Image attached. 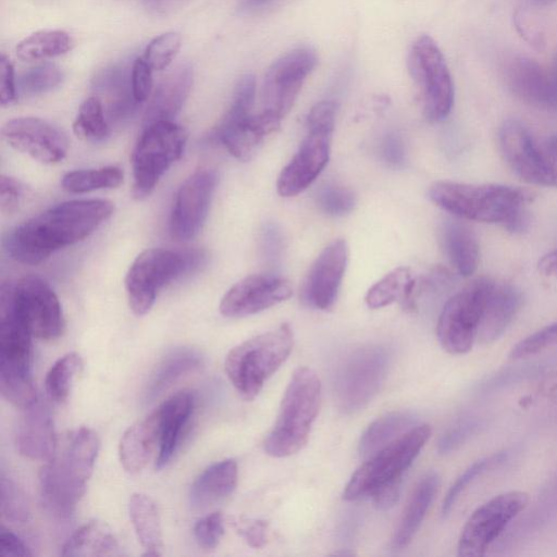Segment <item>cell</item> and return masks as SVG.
Instances as JSON below:
<instances>
[{
    "label": "cell",
    "mask_w": 557,
    "mask_h": 557,
    "mask_svg": "<svg viewBox=\"0 0 557 557\" xmlns=\"http://www.w3.org/2000/svg\"><path fill=\"white\" fill-rule=\"evenodd\" d=\"M113 211V203L104 199L59 203L9 231L4 250L16 262L38 264L54 251L88 237Z\"/></svg>",
    "instance_id": "6da1fadb"
},
{
    "label": "cell",
    "mask_w": 557,
    "mask_h": 557,
    "mask_svg": "<svg viewBox=\"0 0 557 557\" xmlns=\"http://www.w3.org/2000/svg\"><path fill=\"white\" fill-rule=\"evenodd\" d=\"M429 196L435 205L457 218L498 223L512 233L524 231L529 224L525 203L530 197L520 188L440 181L430 187Z\"/></svg>",
    "instance_id": "7a4b0ae2"
},
{
    "label": "cell",
    "mask_w": 557,
    "mask_h": 557,
    "mask_svg": "<svg viewBox=\"0 0 557 557\" xmlns=\"http://www.w3.org/2000/svg\"><path fill=\"white\" fill-rule=\"evenodd\" d=\"M100 442L88 428L72 431L61 449L39 472V486L47 509L59 518L70 517L86 491Z\"/></svg>",
    "instance_id": "3957f363"
},
{
    "label": "cell",
    "mask_w": 557,
    "mask_h": 557,
    "mask_svg": "<svg viewBox=\"0 0 557 557\" xmlns=\"http://www.w3.org/2000/svg\"><path fill=\"white\" fill-rule=\"evenodd\" d=\"M321 403V382L308 368L295 370L284 393L276 421L264 441L268 455L296 454L308 442Z\"/></svg>",
    "instance_id": "277c9868"
},
{
    "label": "cell",
    "mask_w": 557,
    "mask_h": 557,
    "mask_svg": "<svg viewBox=\"0 0 557 557\" xmlns=\"http://www.w3.org/2000/svg\"><path fill=\"white\" fill-rule=\"evenodd\" d=\"M294 344L293 331L287 324L253 336L230 350L225 372L247 400L253 399L265 381L288 358Z\"/></svg>",
    "instance_id": "5b68a950"
},
{
    "label": "cell",
    "mask_w": 557,
    "mask_h": 557,
    "mask_svg": "<svg viewBox=\"0 0 557 557\" xmlns=\"http://www.w3.org/2000/svg\"><path fill=\"white\" fill-rule=\"evenodd\" d=\"M203 262L205 253L197 249L174 251L152 248L143 251L133 261L125 276L132 311L136 315L148 313L162 287L197 270Z\"/></svg>",
    "instance_id": "8992f818"
},
{
    "label": "cell",
    "mask_w": 557,
    "mask_h": 557,
    "mask_svg": "<svg viewBox=\"0 0 557 557\" xmlns=\"http://www.w3.org/2000/svg\"><path fill=\"white\" fill-rule=\"evenodd\" d=\"M32 334L1 294L0 391L15 407L24 409L36 399L32 377Z\"/></svg>",
    "instance_id": "52a82bcc"
},
{
    "label": "cell",
    "mask_w": 557,
    "mask_h": 557,
    "mask_svg": "<svg viewBox=\"0 0 557 557\" xmlns=\"http://www.w3.org/2000/svg\"><path fill=\"white\" fill-rule=\"evenodd\" d=\"M428 424H419L391 442L361 465L345 486L343 497L356 500L369 497L382 486L403 480V474L431 436Z\"/></svg>",
    "instance_id": "ba28073f"
},
{
    "label": "cell",
    "mask_w": 557,
    "mask_h": 557,
    "mask_svg": "<svg viewBox=\"0 0 557 557\" xmlns=\"http://www.w3.org/2000/svg\"><path fill=\"white\" fill-rule=\"evenodd\" d=\"M186 141L187 132L173 121L145 125L132 153L134 198L144 199L153 191L162 175L182 157Z\"/></svg>",
    "instance_id": "9c48e42d"
},
{
    "label": "cell",
    "mask_w": 557,
    "mask_h": 557,
    "mask_svg": "<svg viewBox=\"0 0 557 557\" xmlns=\"http://www.w3.org/2000/svg\"><path fill=\"white\" fill-rule=\"evenodd\" d=\"M335 116L334 110L326 106L310 109L306 136L277 177L276 189L281 196L293 197L302 193L323 171L330 159Z\"/></svg>",
    "instance_id": "30bf717a"
},
{
    "label": "cell",
    "mask_w": 557,
    "mask_h": 557,
    "mask_svg": "<svg viewBox=\"0 0 557 557\" xmlns=\"http://www.w3.org/2000/svg\"><path fill=\"white\" fill-rule=\"evenodd\" d=\"M408 70L420 90L425 117L430 122L445 120L454 106V83L442 50L429 35L413 41Z\"/></svg>",
    "instance_id": "8fae6325"
},
{
    "label": "cell",
    "mask_w": 557,
    "mask_h": 557,
    "mask_svg": "<svg viewBox=\"0 0 557 557\" xmlns=\"http://www.w3.org/2000/svg\"><path fill=\"white\" fill-rule=\"evenodd\" d=\"M493 283L487 277L472 280L444 305L436 334L441 346L447 352L463 355L473 347Z\"/></svg>",
    "instance_id": "7c38bea8"
},
{
    "label": "cell",
    "mask_w": 557,
    "mask_h": 557,
    "mask_svg": "<svg viewBox=\"0 0 557 557\" xmlns=\"http://www.w3.org/2000/svg\"><path fill=\"white\" fill-rule=\"evenodd\" d=\"M389 366V352L382 346H366L352 351L338 368L335 395L345 412L366 407L380 391Z\"/></svg>",
    "instance_id": "4fadbf2b"
},
{
    "label": "cell",
    "mask_w": 557,
    "mask_h": 557,
    "mask_svg": "<svg viewBox=\"0 0 557 557\" xmlns=\"http://www.w3.org/2000/svg\"><path fill=\"white\" fill-rule=\"evenodd\" d=\"M17 318L32 336L44 341L59 337L64 327L60 301L41 277L27 275L10 288H2Z\"/></svg>",
    "instance_id": "5bb4252c"
},
{
    "label": "cell",
    "mask_w": 557,
    "mask_h": 557,
    "mask_svg": "<svg viewBox=\"0 0 557 557\" xmlns=\"http://www.w3.org/2000/svg\"><path fill=\"white\" fill-rule=\"evenodd\" d=\"M529 495L522 491L498 494L478 507L465 523L458 541V555L480 557L510 521L528 505Z\"/></svg>",
    "instance_id": "9a60e30c"
},
{
    "label": "cell",
    "mask_w": 557,
    "mask_h": 557,
    "mask_svg": "<svg viewBox=\"0 0 557 557\" xmlns=\"http://www.w3.org/2000/svg\"><path fill=\"white\" fill-rule=\"evenodd\" d=\"M317 63V53L310 47H298L277 58L264 75L263 111L282 120L290 111Z\"/></svg>",
    "instance_id": "2e32d148"
},
{
    "label": "cell",
    "mask_w": 557,
    "mask_h": 557,
    "mask_svg": "<svg viewBox=\"0 0 557 557\" xmlns=\"http://www.w3.org/2000/svg\"><path fill=\"white\" fill-rule=\"evenodd\" d=\"M498 140L504 159L521 180L533 185L557 187V166L537 148L521 121H504Z\"/></svg>",
    "instance_id": "e0dca14e"
},
{
    "label": "cell",
    "mask_w": 557,
    "mask_h": 557,
    "mask_svg": "<svg viewBox=\"0 0 557 557\" xmlns=\"http://www.w3.org/2000/svg\"><path fill=\"white\" fill-rule=\"evenodd\" d=\"M218 182L212 169H199L178 188L170 216V234L177 242L193 239L202 228Z\"/></svg>",
    "instance_id": "ac0fdd59"
},
{
    "label": "cell",
    "mask_w": 557,
    "mask_h": 557,
    "mask_svg": "<svg viewBox=\"0 0 557 557\" xmlns=\"http://www.w3.org/2000/svg\"><path fill=\"white\" fill-rule=\"evenodd\" d=\"M1 134L13 149L45 164L62 161L69 148L64 133L39 117L12 119L2 126Z\"/></svg>",
    "instance_id": "d6986e66"
},
{
    "label": "cell",
    "mask_w": 557,
    "mask_h": 557,
    "mask_svg": "<svg viewBox=\"0 0 557 557\" xmlns=\"http://www.w3.org/2000/svg\"><path fill=\"white\" fill-rule=\"evenodd\" d=\"M292 295L289 283L274 275L251 274L234 284L220 302V312L228 318H242L261 312Z\"/></svg>",
    "instance_id": "ffe728a7"
},
{
    "label": "cell",
    "mask_w": 557,
    "mask_h": 557,
    "mask_svg": "<svg viewBox=\"0 0 557 557\" xmlns=\"http://www.w3.org/2000/svg\"><path fill=\"white\" fill-rule=\"evenodd\" d=\"M348 255L345 239L333 240L320 252L304 282L302 298L307 305L320 310L333 306L347 268Z\"/></svg>",
    "instance_id": "44dd1931"
},
{
    "label": "cell",
    "mask_w": 557,
    "mask_h": 557,
    "mask_svg": "<svg viewBox=\"0 0 557 557\" xmlns=\"http://www.w3.org/2000/svg\"><path fill=\"white\" fill-rule=\"evenodd\" d=\"M505 82L521 101L544 110H557V91L549 71L525 55H513L505 66Z\"/></svg>",
    "instance_id": "7402d4cb"
},
{
    "label": "cell",
    "mask_w": 557,
    "mask_h": 557,
    "mask_svg": "<svg viewBox=\"0 0 557 557\" xmlns=\"http://www.w3.org/2000/svg\"><path fill=\"white\" fill-rule=\"evenodd\" d=\"M22 410L15 431V445L18 453L33 460L49 461L58 448L49 408L36 399Z\"/></svg>",
    "instance_id": "603a6c76"
},
{
    "label": "cell",
    "mask_w": 557,
    "mask_h": 557,
    "mask_svg": "<svg viewBox=\"0 0 557 557\" xmlns=\"http://www.w3.org/2000/svg\"><path fill=\"white\" fill-rule=\"evenodd\" d=\"M280 119L262 110L236 124L214 127L209 138L221 143L234 158L248 161L263 138L274 133L280 127Z\"/></svg>",
    "instance_id": "cb8c5ba5"
},
{
    "label": "cell",
    "mask_w": 557,
    "mask_h": 557,
    "mask_svg": "<svg viewBox=\"0 0 557 557\" xmlns=\"http://www.w3.org/2000/svg\"><path fill=\"white\" fill-rule=\"evenodd\" d=\"M522 305V294L510 283L494 281L481 318L478 339L483 344L497 341L508 329Z\"/></svg>",
    "instance_id": "d4e9b609"
},
{
    "label": "cell",
    "mask_w": 557,
    "mask_h": 557,
    "mask_svg": "<svg viewBox=\"0 0 557 557\" xmlns=\"http://www.w3.org/2000/svg\"><path fill=\"white\" fill-rule=\"evenodd\" d=\"M92 89L110 119H126L139 106L133 94L131 72L123 65H112L98 72L92 79Z\"/></svg>",
    "instance_id": "484cf974"
},
{
    "label": "cell",
    "mask_w": 557,
    "mask_h": 557,
    "mask_svg": "<svg viewBox=\"0 0 557 557\" xmlns=\"http://www.w3.org/2000/svg\"><path fill=\"white\" fill-rule=\"evenodd\" d=\"M160 440V412L157 408L129 426L119 445V456L128 473L140 472L152 456Z\"/></svg>",
    "instance_id": "4316f807"
},
{
    "label": "cell",
    "mask_w": 557,
    "mask_h": 557,
    "mask_svg": "<svg viewBox=\"0 0 557 557\" xmlns=\"http://www.w3.org/2000/svg\"><path fill=\"white\" fill-rule=\"evenodd\" d=\"M193 85V70L182 64L158 84L145 113L146 125L172 119L180 112Z\"/></svg>",
    "instance_id": "83f0119b"
},
{
    "label": "cell",
    "mask_w": 557,
    "mask_h": 557,
    "mask_svg": "<svg viewBox=\"0 0 557 557\" xmlns=\"http://www.w3.org/2000/svg\"><path fill=\"white\" fill-rule=\"evenodd\" d=\"M237 463L233 459L215 462L193 482L188 499L194 510H205L227 497L237 482Z\"/></svg>",
    "instance_id": "f1b7e54d"
},
{
    "label": "cell",
    "mask_w": 557,
    "mask_h": 557,
    "mask_svg": "<svg viewBox=\"0 0 557 557\" xmlns=\"http://www.w3.org/2000/svg\"><path fill=\"white\" fill-rule=\"evenodd\" d=\"M193 396L184 391L176 393L158 407L160 412V440L156 468H163L172 458L181 433L185 426L191 410Z\"/></svg>",
    "instance_id": "f546056e"
},
{
    "label": "cell",
    "mask_w": 557,
    "mask_h": 557,
    "mask_svg": "<svg viewBox=\"0 0 557 557\" xmlns=\"http://www.w3.org/2000/svg\"><path fill=\"white\" fill-rule=\"evenodd\" d=\"M440 238L444 252L456 271L462 276L473 274L480 258L474 232L461 222L446 220L441 225Z\"/></svg>",
    "instance_id": "4dcf8cb0"
},
{
    "label": "cell",
    "mask_w": 557,
    "mask_h": 557,
    "mask_svg": "<svg viewBox=\"0 0 557 557\" xmlns=\"http://www.w3.org/2000/svg\"><path fill=\"white\" fill-rule=\"evenodd\" d=\"M438 485L440 476L434 471L428 472L420 479L393 536L395 548H404L411 542L437 493Z\"/></svg>",
    "instance_id": "1f68e13d"
},
{
    "label": "cell",
    "mask_w": 557,
    "mask_h": 557,
    "mask_svg": "<svg viewBox=\"0 0 557 557\" xmlns=\"http://www.w3.org/2000/svg\"><path fill=\"white\" fill-rule=\"evenodd\" d=\"M119 542L101 521H89L76 530L63 546V556L101 557L120 555Z\"/></svg>",
    "instance_id": "d6a6232c"
},
{
    "label": "cell",
    "mask_w": 557,
    "mask_h": 557,
    "mask_svg": "<svg viewBox=\"0 0 557 557\" xmlns=\"http://www.w3.org/2000/svg\"><path fill=\"white\" fill-rule=\"evenodd\" d=\"M416 280L408 268L398 267L372 285L366 295L369 308L377 309L400 301L407 310L414 308Z\"/></svg>",
    "instance_id": "836d02e7"
},
{
    "label": "cell",
    "mask_w": 557,
    "mask_h": 557,
    "mask_svg": "<svg viewBox=\"0 0 557 557\" xmlns=\"http://www.w3.org/2000/svg\"><path fill=\"white\" fill-rule=\"evenodd\" d=\"M128 513L137 539L146 549L144 556H160L162 528L156 503L145 494L135 493L129 497Z\"/></svg>",
    "instance_id": "e575fe53"
},
{
    "label": "cell",
    "mask_w": 557,
    "mask_h": 557,
    "mask_svg": "<svg viewBox=\"0 0 557 557\" xmlns=\"http://www.w3.org/2000/svg\"><path fill=\"white\" fill-rule=\"evenodd\" d=\"M417 417L409 411H394L373 421L362 433L358 449L370 457L417 425Z\"/></svg>",
    "instance_id": "d590c367"
},
{
    "label": "cell",
    "mask_w": 557,
    "mask_h": 557,
    "mask_svg": "<svg viewBox=\"0 0 557 557\" xmlns=\"http://www.w3.org/2000/svg\"><path fill=\"white\" fill-rule=\"evenodd\" d=\"M201 356L189 348L177 349L168 355L156 369L146 391L147 399H153L169 388L183 374L200 364Z\"/></svg>",
    "instance_id": "8d00e7d4"
},
{
    "label": "cell",
    "mask_w": 557,
    "mask_h": 557,
    "mask_svg": "<svg viewBox=\"0 0 557 557\" xmlns=\"http://www.w3.org/2000/svg\"><path fill=\"white\" fill-rule=\"evenodd\" d=\"M72 48V39L63 30H40L21 40L16 54L24 61H39L66 53Z\"/></svg>",
    "instance_id": "74e56055"
},
{
    "label": "cell",
    "mask_w": 557,
    "mask_h": 557,
    "mask_svg": "<svg viewBox=\"0 0 557 557\" xmlns=\"http://www.w3.org/2000/svg\"><path fill=\"white\" fill-rule=\"evenodd\" d=\"M124 173L115 165L99 169L75 170L67 172L61 180L64 190L73 194L89 193L106 188H115L123 183Z\"/></svg>",
    "instance_id": "f35d334b"
},
{
    "label": "cell",
    "mask_w": 557,
    "mask_h": 557,
    "mask_svg": "<svg viewBox=\"0 0 557 557\" xmlns=\"http://www.w3.org/2000/svg\"><path fill=\"white\" fill-rule=\"evenodd\" d=\"M74 134L86 141H101L110 133L106 119V111L101 101L91 96L79 107L77 116L73 123Z\"/></svg>",
    "instance_id": "ab89813d"
},
{
    "label": "cell",
    "mask_w": 557,
    "mask_h": 557,
    "mask_svg": "<svg viewBox=\"0 0 557 557\" xmlns=\"http://www.w3.org/2000/svg\"><path fill=\"white\" fill-rule=\"evenodd\" d=\"M82 368L83 360L76 352H69L59 358L46 375L45 387L48 396L57 403L65 401L72 381Z\"/></svg>",
    "instance_id": "60d3db41"
},
{
    "label": "cell",
    "mask_w": 557,
    "mask_h": 557,
    "mask_svg": "<svg viewBox=\"0 0 557 557\" xmlns=\"http://www.w3.org/2000/svg\"><path fill=\"white\" fill-rule=\"evenodd\" d=\"M63 77V72L57 65L41 64L22 73L17 81V87L24 96H37L58 87Z\"/></svg>",
    "instance_id": "b9f144b4"
},
{
    "label": "cell",
    "mask_w": 557,
    "mask_h": 557,
    "mask_svg": "<svg viewBox=\"0 0 557 557\" xmlns=\"http://www.w3.org/2000/svg\"><path fill=\"white\" fill-rule=\"evenodd\" d=\"M505 458L506 453H498L490 457L481 458L470 465L447 491L442 505V515L447 516L450 512L459 496L475 478L486 471L491 466L503 462Z\"/></svg>",
    "instance_id": "7bdbcfd3"
},
{
    "label": "cell",
    "mask_w": 557,
    "mask_h": 557,
    "mask_svg": "<svg viewBox=\"0 0 557 557\" xmlns=\"http://www.w3.org/2000/svg\"><path fill=\"white\" fill-rule=\"evenodd\" d=\"M180 34L168 32L153 38L146 48L145 61L153 71L166 69L181 48Z\"/></svg>",
    "instance_id": "ee69618b"
},
{
    "label": "cell",
    "mask_w": 557,
    "mask_h": 557,
    "mask_svg": "<svg viewBox=\"0 0 557 557\" xmlns=\"http://www.w3.org/2000/svg\"><path fill=\"white\" fill-rule=\"evenodd\" d=\"M317 203L327 215L343 216L354 210L356 196L346 187L326 184L319 188Z\"/></svg>",
    "instance_id": "f6af8a7d"
},
{
    "label": "cell",
    "mask_w": 557,
    "mask_h": 557,
    "mask_svg": "<svg viewBox=\"0 0 557 557\" xmlns=\"http://www.w3.org/2000/svg\"><path fill=\"white\" fill-rule=\"evenodd\" d=\"M1 513L13 522H25L29 510L22 492L14 482L1 475Z\"/></svg>",
    "instance_id": "bcb514c9"
},
{
    "label": "cell",
    "mask_w": 557,
    "mask_h": 557,
    "mask_svg": "<svg viewBox=\"0 0 557 557\" xmlns=\"http://www.w3.org/2000/svg\"><path fill=\"white\" fill-rule=\"evenodd\" d=\"M557 344V322L547 325L521 339L509 354L511 359H521L533 356Z\"/></svg>",
    "instance_id": "7dc6e473"
},
{
    "label": "cell",
    "mask_w": 557,
    "mask_h": 557,
    "mask_svg": "<svg viewBox=\"0 0 557 557\" xmlns=\"http://www.w3.org/2000/svg\"><path fill=\"white\" fill-rule=\"evenodd\" d=\"M513 24L518 34L534 49L545 48V34L534 12L528 7H519L513 13Z\"/></svg>",
    "instance_id": "c3c4849f"
},
{
    "label": "cell",
    "mask_w": 557,
    "mask_h": 557,
    "mask_svg": "<svg viewBox=\"0 0 557 557\" xmlns=\"http://www.w3.org/2000/svg\"><path fill=\"white\" fill-rule=\"evenodd\" d=\"M224 533V519L221 512H213L199 519L194 527V537L203 549H213Z\"/></svg>",
    "instance_id": "681fc988"
},
{
    "label": "cell",
    "mask_w": 557,
    "mask_h": 557,
    "mask_svg": "<svg viewBox=\"0 0 557 557\" xmlns=\"http://www.w3.org/2000/svg\"><path fill=\"white\" fill-rule=\"evenodd\" d=\"M479 428V421L465 418L450 426L438 440L440 454H448L460 447Z\"/></svg>",
    "instance_id": "f907efd6"
},
{
    "label": "cell",
    "mask_w": 557,
    "mask_h": 557,
    "mask_svg": "<svg viewBox=\"0 0 557 557\" xmlns=\"http://www.w3.org/2000/svg\"><path fill=\"white\" fill-rule=\"evenodd\" d=\"M25 194V185L20 180L9 175H1L0 208L3 214L14 213L20 208Z\"/></svg>",
    "instance_id": "816d5d0a"
},
{
    "label": "cell",
    "mask_w": 557,
    "mask_h": 557,
    "mask_svg": "<svg viewBox=\"0 0 557 557\" xmlns=\"http://www.w3.org/2000/svg\"><path fill=\"white\" fill-rule=\"evenodd\" d=\"M131 77L134 97L140 104L150 97L153 87L152 69L144 58H137L134 61Z\"/></svg>",
    "instance_id": "f5cc1de1"
},
{
    "label": "cell",
    "mask_w": 557,
    "mask_h": 557,
    "mask_svg": "<svg viewBox=\"0 0 557 557\" xmlns=\"http://www.w3.org/2000/svg\"><path fill=\"white\" fill-rule=\"evenodd\" d=\"M16 99V86L14 79V69L3 53L0 58V102L5 107L13 103Z\"/></svg>",
    "instance_id": "db71d44e"
},
{
    "label": "cell",
    "mask_w": 557,
    "mask_h": 557,
    "mask_svg": "<svg viewBox=\"0 0 557 557\" xmlns=\"http://www.w3.org/2000/svg\"><path fill=\"white\" fill-rule=\"evenodd\" d=\"M383 160L391 166H403L406 160V150L401 137L395 133L387 134L381 145Z\"/></svg>",
    "instance_id": "11a10c76"
},
{
    "label": "cell",
    "mask_w": 557,
    "mask_h": 557,
    "mask_svg": "<svg viewBox=\"0 0 557 557\" xmlns=\"http://www.w3.org/2000/svg\"><path fill=\"white\" fill-rule=\"evenodd\" d=\"M267 527L264 521L255 520L238 525L237 531L249 546L259 548L267 541Z\"/></svg>",
    "instance_id": "9f6ffc18"
},
{
    "label": "cell",
    "mask_w": 557,
    "mask_h": 557,
    "mask_svg": "<svg viewBox=\"0 0 557 557\" xmlns=\"http://www.w3.org/2000/svg\"><path fill=\"white\" fill-rule=\"evenodd\" d=\"M0 555L9 557L32 556L29 548L14 533L2 528L0 533Z\"/></svg>",
    "instance_id": "6f0895ef"
},
{
    "label": "cell",
    "mask_w": 557,
    "mask_h": 557,
    "mask_svg": "<svg viewBox=\"0 0 557 557\" xmlns=\"http://www.w3.org/2000/svg\"><path fill=\"white\" fill-rule=\"evenodd\" d=\"M401 481L388 483L379 488L373 495V502L379 509L392 508L398 500Z\"/></svg>",
    "instance_id": "680465c9"
},
{
    "label": "cell",
    "mask_w": 557,
    "mask_h": 557,
    "mask_svg": "<svg viewBox=\"0 0 557 557\" xmlns=\"http://www.w3.org/2000/svg\"><path fill=\"white\" fill-rule=\"evenodd\" d=\"M537 270L543 276L557 278V249L547 252L539 260Z\"/></svg>",
    "instance_id": "91938a15"
},
{
    "label": "cell",
    "mask_w": 557,
    "mask_h": 557,
    "mask_svg": "<svg viewBox=\"0 0 557 557\" xmlns=\"http://www.w3.org/2000/svg\"><path fill=\"white\" fill-rule=\"evenodd\" d=\"M547 147L554 158L557 159V135H554L548 139Z\"/></svg>",
    "instance_id": "94428289"
},
{
    "label": "cell",
    "mask_w": 557,
    "mask_h": 557,
    "mask_svg": "<svg viewBox=\"0 0 557 557\" xmlns=\"http://www.w3.org/2000/svg\"><path fill=\"white\" fill-rule=\"evenodd\" d=\"M549 73H550L555 89L557 91V53L555 55V59H554L552 69L549 70Z\"/></svg>",
    "instance_id": "6125c7cd"
},
{
    "label": "cell",
    "mask_w": 557,
    "mask_h": 557,
    "mask_svg": "<svg viewBox=\"0 0 557 557\" xmlns=\"http://www.w3.org/2000/svg\"><path fill=\"white\" fill-rule=\"evenodd\" d=\"M556 1L557 0H531L532 4L536 7H547L555 3Z\"/></svg>",
    "instance_id": "be15d7a7"
},
{
    "label": "cell",
    "mask_w": 557,
    "mask_h": 557,
    "mask_svg": "<svg viewBox=\"0 0 557 557\" xmlns=\"http://www.w3.org/2000/svg\"><path fill=\"white\" fill-rule=\"evenodd\" d=\"M269 0H246V2L250 5H260V4H263L265 2H268Z\"/></svg>",
    "instance_id": "e7e4bbea"
}]
</instances>
